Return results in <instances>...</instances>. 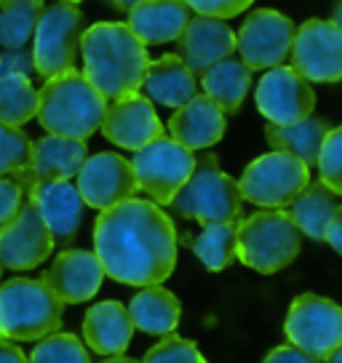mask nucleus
Segmentation results:
<instances>
[{
	"mask_svg": "<svg viewBox=\"0 0 342 363\" xmlns=\"http://www.w3.org/2000/svg\"><path fill=\"white\" fill-rule=\"evenodd\" d=\"M94 254L118 284H163L177 267V227L158 203L128 198L99 211Z\"/></svg>",
	"mask_w": 342,
	"mask_h": 363,
	"instance_id": "f257e3e1",
	"label": "nucleus"
},
{
	"mask_svg": "<svg viewBox=\"0 0 342 363\" xmlns=\"http://www.w3.org/2000/svg\"><path fill=\"white\" fill-rule=\"evenodd\" d=\"M83 75L104 99H118L142 89L150 65L148 45L123 22H99L80 35Z\"/></svg>",
	"mask_w": 342,
	"mask_h": 363,
	"instance_id": "f03ea898",
	"label": "nucleus"
},
{
	"mask_svg": "<svg viewBox=\"0 0 342 363\" xmlns=\"http://www.w3.org/2000/svg\"><path fill=\"white\" fill-rule=\"evenodd\" d=\"M104 110L107 99L86 80V75L78 69H67L62 75L46 78L43 89L38 91L35 118L48 134L86 142L99 131Z\"/></svg>",
	"mask_w": 342,
	"mask_h": 363,
	"instance_id": "7ed1b4c3",
	"label": "nucleus"
},
{
	"mask_svg": "<svg viewBox=\"0 0 342 363\" xmlns=\"http://www.w3.org/2000/svg\"><path fill=\"white\" fill-rule=\"evenodd\" d=\"M65 302L43 281L11 278L0 286V337L35 342L62 329Z\"/></svg>",
	"mask_w": 342,
	"mask_h": 363,
	"instance_id": "20e7f679",
	"label": "nucleus"
},
{
	"mask_svg": "<svg viewBox=\"0 0 342 363\" xmlns=\"http://www.w3.org/2000/svg\"><path fill=\"white\" fill-rule=\"evenodd\" d=\"M302 249V233L286 216L284 208H267L238 222L236 233V257L249 270L263 275L289 267Z\"/></svg>",
	"mask_w": 342,
	"mask_h": 363,
	"instance_id": "39448f33",
	"label": "nucleus"
},
{
	"mask_svg": "<svg viewBox=\"0 0 342 363\" xmlns=\"http://www.w3.org/2000/svg\"><path fill=\"white\" fill-rule=\"evenodd\" d=\"M171 208L184 219H195L201 225L211 222H236L243 211L238 182L228 177L217 166V158L206 155L195 160L190 179L171 198Z\"/></svg>",
	"mask_w": 342,
	"mask_h": 363,
	"instance_id": "423d86ee",
	"label": "nucleus"
},
{
	"mask_svg": "<svg viewBox=\"0 0 342 363\" xmlns=\"http://www.w3.org/2000/svg\"><path fill=\"white\" fill-rule=\"evenodd\" d=\"M83 35V13L75 3H54L43 9L33 35V65L40 78L75 69Z\"/></svg>",
	"mask_w": 342,
	"mask_h": 363,
	"instance_id": "0eeeda50",
	"label": "nucleus"
},
{
	"mask_svg": "<svg viewBox=\"0 0 342 363\" xmlns=\"http://www.w3.org/2000/svg\"><path fill=\"white\" fill-rule=\"evenodd\" d=\"M310 182V166L286 152H267L251 160L238 179L241 198L263 208H286Z\"/></svg>",
	"mask_w": 342,
	"mask_h": 363,
	"instance_id": "6e6552de",
	"label": "nucleus"
},
{
	"mask_svg": "<svg viewBox=\"0 0 342 363\" xmlns=\"http://www.w3.org/2000/svg\"><path fill=\"white\" fill-rule=\"evenodd\" d=\"M131 169L137 177V187L153 203L169 206L171 198L180 193L184 182L195 169L193 150L182 147L171 136H158L145 147L134 150Z\"/></svg>",
	"mask_w": 342,
	"mask_h": 363,
	"instance_id": "1a4fd4ad",
	"label": "nucleus"
},
{
	"mask_svg": "<svg viewBox=\"0 0 342 363\" xmlns=\"http://www.w3.org/2000/svg\"><path fill=\"white\" fill-rule=\"evenodd\" d=\"M289 345L324 361L342 345V307L319 294L297 296L284 320Z\"/></svg>",
	"mask_w": 342,
	"mask_h": 363,
	"instance_id": "9d476101",
	"label": "nucleus"
},
{
	"mask_svg": "<svg viewBox=\"0 0 342 363\" xmlns=\"http://www.w3.org/2000/svg\"><path fill=\"white\" fill-rule=\"evenodd\" d=\"M289 57L308 83H340L342 30L329 19H308L294 33Z\"/></svg>",
	"mask_w": 342,
	"mask_h": 363,
	"instance_id": "9b49d317",
	"label": "nucleus"
},
{
	"mask_svg": "<svg viewBox=\"0 0 342 363\" xmlns=\"http://www.w3.org/2000/svg\"><path fill=\"white\" fill-rule=\"evenodd\" d=\"M294 33L292 19L273 9L249 13V19L241 24V33L236 35L241 62L249 69H270L284 65L292 54Z\"/></svg>",
	"mask_w": 342,
	"mask_h": 363,
	"instance_id": "f8f14e48",
	"label": "nucleus"
},
{
	"mask_svg": "<svg viewBox=\"0 0 342 363\" xmlns=\"http://www.w3.org/2000/svg\"><path fill=\"white\" fill-rule=\"evenodd\" d=\"M54 238L33 201L19 206V211L0 227V267L3 270H33L51 257Z\"/></svg>",
	"mask_w": 342,
	"mask_h": 363,
	"instance_id": "ddd939ff",
	"label": "nucleus"
},
{
	"mask_svg": "<svg viewBox=\"0 0 342 363\" xmlns=\"http://www.w3.org/2000/svg\"><path fill=\"white\" fill-rule=\"evenodd\" d=\"M257 110L265 115L267 123L286 125L305 121L313 115L316 94L310 83L294 67H270L257 83Z\"/></svg>",
	"mask_w": 342,
	"mask_h": 363,
	"instance_id": "4468645a",
	"label": "nucleus"
},
{
	"mask_svg": "<svg viewBox=\"0 0 342 363\" xmlns=\"http://www.w3.org/2000/svg\"><path fill=\"white\" fill-rule=\"evenodd\" d=\"M75 187L83 203L96 211H104L139 193L131 160H126L118 152H96L92 158H86V163L78 171Z\"/></svg>",
	"mask_w": 342,
	"mask_h": 363,
	"instance_id": "2eb2a0df",
	"label": "nucleus"
},
{
	"mask_svg": "<svg viewBox=\"0 0 342 363\" xmlns=\"http://www.w3.org/2000/svg\"><path fill=\"white\" fill-rule=\"evenodd\" d=\"M89 158L86 142L80 139H67V136L48 134L43 139L33 142L30 147V158L13 177L22 184L27 195L33 193L38 184L43 182H57V179H72L78 177L80 166Z\"/></svg>",
	"mask_w": 342,
	"mask_h": 363,
	"instance_id": "dca6fc26",
	"label": "nucleus"
},
{
	"mask_svg": "<svg viewBox=\"0 0 342 363\" xmlns=\"http://www.w3.org/2000/svg\"><path fill=\"white\" fill-rule=\"evenodd\" d=\"M99 131L107 142H113L118 147L139 150L153 139L163 136V123L148 96L134 91V94L110 99Z\"/></svg>",
	"mask_w": 342,
	"mask_h": 363,
	"instance_id": "f3484780",
	"label": "nucleus"
},
{
	"mask_svg": "<svg viewBox=\"0 0 342 363\" xmlns=\"http://www.w3.org/2000/svg\"><path fill=\"white\" fill-rule=\"evenodd\" d=\"M43 284L65 302V305H80L89 302L102 289L104 270L96 254L86 249H67L57 254L51 267L43 270Z\"/></svg>",
	"mask_w": 342,
	"mask_h": 363,
	"instance_id": "a211bd4d",
	"label": "nucleus"
},
{
	"mask_svg": "<svg viewBox=\"0 0 342 363\" xmlns=\"http://www.w3.org/2000/svg\"><path fill=\"white\" fill-rule=\"evenodd\" d=\"M27 198L38 206V211L43 216V222H46L54 243L67 246V243L75 240L80 222H83V208H86V203H83L78 187L72 182L70 179L43 182Z\"/></svg>",
	"mask_w": 342,
	"mask_h": 363,
	"instance_id": "6ab92c4d",
	"label": "nucleus"
},
{
	"mask_svg": "<svg viewBox=\"0 0 342 363\" xmlns=\"http://www.w3.org/2000/svg\"><path fill=\"white\" fill-rule=\"evenodd\" d=\"M177 45H180V59L184 65L193 72H204L219 59L233 57L236 33L222 19L198 13V16L187 19L182 35L177 38Z\"/></svg>",
	"mask_w": 342,
	"mask_h": 363,
	"instance_id": "aec40b11",
	"label": "nucleus"
},
{
	"mask_svg": "<svg viewBox=\"0 0 342 363\" xmlns=\"http://www.w3.org/2000/svg\"><path fill=\"white\" fill-rule=\"evenodd\" d=\"M171 139L180 142L187 150H206L214 147L225 134V113L209 96L187 99L182 107H177L169 121Z\"/></svg>",
	"mask_w": 342,
	"mask_h": 363,
	"instance_id": "412c9836",
	"label": "nucleus"
},
{
	"mask_svg": "<svg viewBox=\"0 0 342 363\" xmlns=\"http://www.w3.org/2000/svg\"><path fill=\"white\" fill-rule=\"evenodd\" d=\"M134 337V323L128 315V307L107 299L86 313L83 318V340L96 355H123Z\"/></svg>",
	"mask_w": 342,
	"mask_h": 363,
	"instance_id": "4be33fe9",
	"label": "nucleus"
},
{
	"mask_svg": "<svg viewBox=\"0 0 342 363\" xmlns=\"http://www.w3.org/2000/svg\"><path fill=\"white\" fill-rule=\"evenodd\" d=\"M187 19L190 6L184 0H139L126 24L145 45H160L177 40Z\"/></svg>",
	"mask_w": 342,
	"mask_h": 363,
	"instance_id": "5701e85b",
	"label": "nucleus"
},
{
	"mask_svg": "<svg viewBox=\"0 0 342 363\" xmlns=\"http://www.w3.org/2000/svg\"><path fill=\"white\" fill-rule=\"evenodd\" d=\"M195 72L184 65L180 57L166 54V57L150 62L142 78V91L150 102L163 104L169 110L182 107L187 99L195 96Z\"/></svg>",
	"mask_w": 342,
	"mask_h": 363,
	"instance_id": "b1692460",
	"label": "nucleus"
},
{
	"mask_svg": "<svg viewBox=\"0 0 342 363\" xmlns=\"http://www.w3.org/2000/svg\"><path fill=\"white\" fill-rule=\"evenodd\" d=\"M128 315H131L134 329H139L142 334L166 337L180 326L182 305L169 289H163L160 284L142 286V291L128 305Z\"/></svg>",
	"mask_w": 342,
	"mask_h": 363,
	"instance_id": "393cba45",
	"label": "nucleus"
},
{
	"mask_svg": "<svg viewBox=\"0 0 342 363\" xmlns=\"http://www.w3.org/2000/svg\"><path fill=\"white\" fill-rule=\"evenodd\" d=\"M329 128H331L329 121L308 115L305 121H297V123H286V125L267 123L265 125V139L278 152L294 155L305 166H316L321 145H324V139L329 134Z\"/></svg>",
	"mask_w": 342,
	"mask_h": 363,
	"instance_id": "a878e982",
	"label": "nucleus"
},
{
	"mask_svg": "<svg viewBox=\"0 0 342 363\" xmlns=\"http://www.w3.org/2000/svg\"><path fill=\"white\" fill-rule=\"evenodd\" d=\"M201 86L222 113H238L251 89V69L241 59L225 57L201 72Z\"/></svg>",
	"mask_w": 342,
	"mask_h": 363,
	"instance_id": "bb28decb",
	"label": "nucleus"
},
{
	"mask_svg": "<svg viewBox=\"0 0 342 363\" xmlns=\"http://www.w3.org/2000/svg\"><path fill=\"white\" fill-rule=\"evenodd\" d=\"M340 208V195L329 190L324 182H313L305 184V190L297 195L292 203L286 206V216L297 225L302 235L313 240H324L326 225L331 222L334 211Z\"/></svg>",
	"mask_w": 342,
	"mask_h": 363,
	"instance_id": "cd10ccee",
	"label": "nucleus"
},
{
	"mask_svg": "<svg viewBox=\"0 0 342 363\" xmlns=\"http://www.w3.org/2000/svg\"><path fill=\"white\" fill-rule=\"evenodd\" d=\"M43 9V0H0V45L24 48L33 40Z\"/></svg>",
	"mask_w": 342,
	"mask_h": 363,
	"instance_id": "c85d7f7f",
	"label": "nucleus"
},
{
	"mask_svg": "<svg viewBox=\"0 0 342 363\" xmlns=\"http://www.w3.org/2000/svg\"><path fill=\"white\" fill-rule=\"evenodd\" d=\"M236 233H238V219L204 225L201 235L193 240V254L204 262L206 270L222 272L236 259Z\"/></svg>",
	"mask_w": 342,
	"mask_h": 363,
	"instance_id": "c756f323",
	"label": "nucleus"
},
{
	"mask_svg": "<svg viewBox=\"0 0 342 363\" xmlns=\"http://www.w3.org/2000/svg\"><path fill=\"white\" fill-rule=\"evenodd\" d=\"M38 113V91L27 75H0V123L24 125Z\"/></svg>",
	"mask_w": 342,
	"mask_h": 363,
	"instance_id": "7c9ffc66",
	"label": "nucleus"
},
{
	"mask_svg": "<svg viewBox=\"0 0 342 363\" xmlns=\"http://www.w3.org/2000/svg\"><path fill=\"white\" fill-rule=\"evenodd\" d=\"M30 363H92L86 345L67 331H54L43 340H38V345L30 352Z\"/></svg>",
	"mask_w": 342,
	"mask_h": 363,
	"instance_id": "2f4dec72",
	"label": "nucleus"
},
{
	"mask_svg": "<svg viewBox=\"0 0 342 363\" xmlns=\"http://www.w3.org/2000/svg\"><path fill=\"white\" fill-rule=\"evenodd\" d=\"M30 147L33 142L22 128L0 123V177H11L24 169V163L30 158Z\"/></svg>",
	"mask_w": 342,
	"mask_h": 363,
	"instance_id": "473e14b6",
	"label": "nucleus"
},
{
	"mask_svg": "<svg viewBox=\"0 0 342 363\" xmlns=\"http://www.w3.org/2000/svg\"><path fill=\"white\" fill-rule=\"evenodd\" d=\"M142 363H209V361L201 355L195 342L184 340V337H177V334L171 331L166 337H160L158 345H153V347L145 352Z\"/></svg>",
	"mask_w": 342,
	"mask_h": 363,
	"instance_id": "72a5a7b5",
	"label": "nucleus"
},
{
	"mask_svg": "<svg viewBox=\"0 0 342 363\" xmlns=\"http://www.w3.org/2000/svg\"><path fill=\"white\" fill-rule=\"evenodd\" d=\"M316 166H319L321 182L337 195H342V125L329 128V134L321 145Z\"/></svg>",
	"mask_w": 342,
	"mask_h": 363,
	"instance_id": "f704fd0d",
	"label": "nucleus"
},
{
	"mask_svg": "<svg viewBox=\"0 0 342 363\" xmlns=\"http://www.w3.org/2000/svg\"><path fill=\"white\" fill-rule=\"evenodd\" d=\"M195 13L214 16V19H230L236 13H243L254 0H184Z\"/></svg>",
	"mask_w": 342,
	"mask_h": 363,
	"instance_id": "c9c22d12",
	"label": "nucleus"
},
{
	"mask_svg": "<svg viewBox=\"0 0 342 363\" xmlns=\"http://www.w3.org/2000/svg\"><path fill=\"white\" fill-rule=\"evenodd\" d=\"M22 198H24V190L13 174L11 177H0V227L19 211Z\"/></svg>",
	"mask_w": 342,
	"mask_h": 363,
	"instance_id": "e433bc0d",
	"label": "nucleus"
},
{
	"mask_svg": "<svg viewBox=\"0 0 342 363\" xmlns=\"http://www.w3.org/2000/svg\"><path fill=\"white\" fill-rule=\"evenodd\" d=\"M35 69L33 54H27L24 48H6V54H0V75H27Z\"/></svg>",
	"mask_w": 342,
	"mask_h": 363,
	"instance_id": "4c0bfd02",
	"label": "nucleus"
},
{
	"mask_svg": "<svg viewBox=\"0 0 342 363\" xmlns=\"http://www.w3.org/2000/svg\"><path fill=\"white\" fill-rule=\"evenodd\" d=\"M263 363H324V361L313 358L308 352L297 350L292 345H281V347H273V350L267 352Z\"/></svg>",
	"mask_w": 342,
	"mask_h": 363,
	"instance_id": "58836bf2",
	"label": "nucleus"
},
{
	"mask_svg": "<svg viewBox=\"0 0 342 363\" xmlns=\"http://www.w3.org/2000/svg\"><path fill=\"white\" fill-rule=\"evenodd\" d=\"M324 240L329 243L331 249L337 251L342 257V203L340 208L334 211V216H331V222L326 225V233H324Z\"/></svg>",
	"mask_w": 342,
	"mask_h": 363,
	"instance_id": "ea45409f",
	"label": "nucleus"
},
{
	"mask_svg": "<svg viewBox=\"0 0 342 363\" xmlns=\"http://www.w3.org/2000/svg\"><path fill=\"white\" fill-rule=\"evenodd\" d=\"M0 363H30V361H27V355L11 340L0 337Z\"/></svg>",
	"mask_w": 342,
	"mask_h": 363,
	"instance_id": "a19ab883",
	"label": "nucleus"
},
{
	"mask_svg": "<svg viewBox=\"0 0 342 363\" xmlns=\"http://www.w3.org/2000/svg\"><path fill=\"white\" fill-rule=\"evenodd\" d=\"M110 9H115V11H123V13H128L134 6H137L139 0H104Z\"/></svg>",
	"mask_w": 342,
	"mask_h": 363,
	"instance_id": "79ce46f5",
	"label": "nucleus"
},
{
	"mask_svg": "<svg viewBox=\"0 0 342 363\" xmlns=\"http://www.w3.org/2000/svg\"><path fill=\"white\" fill-rule=\"evenodd\" d=\"M99 363H139V361H134V358H126V355H107L104 361H99Z\"/></svg>",
	"mask_w": 342,
	"mask_h": 363,
	"instance_id": "37998d69",
	"label": "nucleus"
},
{
	"mask_svg": "<svg viewBox=\"0 0 342 363\" xmlns=\"http://www.w3.org/2000/svg\"><path fill=\"white\" fill-rule=\"evenodd\" d=\"M324 363H342V345L334 352H329V355L324 358Z\"/></svg>",
	"mask_w": 342,
	"mask_h": 363,
	"instance_id": "c03bdc74",
	"label": "nucleus"
},
{
	"mask_svg": "<svg viewBox=\"0 0 342 363\" xmlns=\"http://www.w3.org/2000/svg\"><path fill=\"white\" fill-rule=\"evenodd\" d=\"M331 22H334V24H337V27L342 30V0H340V6L334 9V19H331Z\"/></svg>",
	"mask_w": 342,
	"mask_h": 363,
	"instance_id": "a18cd8bd",
	"label": "nucleus"
},
{
	"mask_svg": "<svg viewBox=\"0 0 342 363\" xmlns=\"http://www.w3.org/2000/svg\"><path fill=\"white\" fill-rule=\"evenodd\" d=\"M59 3H75V6H78L80 0H59Z\"/></svg>",
	"mask_w": 342,
	"mask_h": 363,
	"instance_id": "49530a36",
	"label": "nucleus"
},
{
	"mask_svg": "<svg viewBox=\"0 0 342 363\" xmlns=\"http://www.w3.org/2000/svg\"><path fill=\"white\" fill-rule=\"evenodd\" d=\"M0 272H3V267H0Z\"/></svg>",
	"mask_w": 342,
	"mask_h": 363,
	"instance_id": "de8ad7c7",
	"label": "nucleus"
}]
</instances>
